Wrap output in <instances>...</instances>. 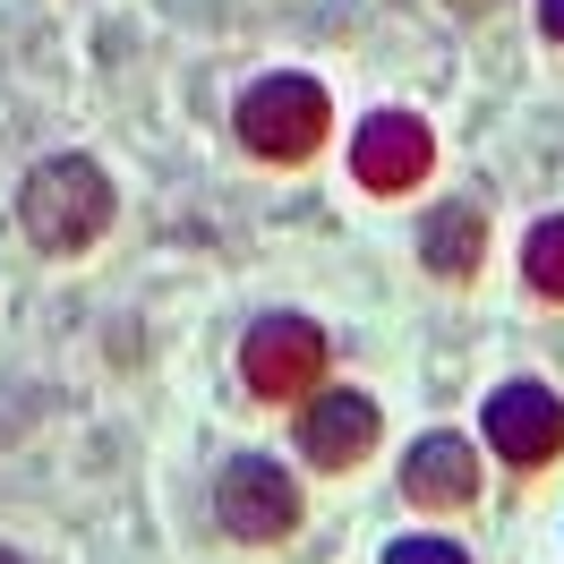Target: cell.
<instances>
[{
  "label": "cell",
  "instance_id": "obj_1",
  "mask_svg": "<svg viewBox=\"0 0 564 564\" xmlns=\"http://www.w3.org/2000/svg\"><path fill=\"white\" fill-rule=\"evenodd\" d=\"M18 214H26V240L52 248V257H77V248L95 240L111 223V180L86 163V154H52L43 172H26V197H18Z\"/></svg>",
  "mask_w": 564,
  "mask_h": 564
},
{
  "label": "cell",
  "instance_id": "obj_2",
  "mask_svg": "<svg viewBox=\"0 0 564 564\" xmlns=\"http://www.w3.org/2000/svg\"><path fill=\"white\" fill-rule=\"evenodd\" d=\"M240 145L265 163H308L325 145V86L317 77H265L240 104Z\"/></svg>",
  "mask_w": 564,
  "mask_h": 564
},
{
  "label": "cell",
  "instance_id": "obj_3",
  "mask_svg": "<svg viewBox=\"0 0 564 564\" xmlns=\"http://www.w3.org/2000/svg\"><path fill=\"white\" fill-rule=\"evenodd\" d=\"M240 368H248V386L265 393V402H291V393H308L325 377V334L308 317H257Z\"/></svg>",
  "mask_w": 564,
  "mask_h": 564
},
{
  "label": "cell",
  "instance_id": "obj_4",
  "mask_svg": "<svg viewBox=\"0 0 564 564\" xmlns=\"http://www.w3.org/2000/svg\"><path fill=\"white\" fill-rule=\"evenodd\" d=\"M214 513H223V530H231V539H282V530L300 522V488L282 479L274 462L240 454L223 479H214Z\"/></svg>",
  "mask_w": 564,
  "mask_h": 564
},
{
  "label": "cell",
  "instance_id": "obj_5",
  "mask_svg": "<svg viewBox=\"0 0 564 564\" xmlns=\"http://www.w3.org/2000/svg\"><path fill=\"white\" fill-rule=\"evenodd\" d=\"M488 445L505 462H522V470H539V462H556V445H564V402L547 386H496L488 393Z\"/></svg>",
  "mask_w": 564,
  "mask_h": 564
},
{
  "label": "cell",
  "instance_id": "obj_6",
  "mask_svg": "<svg viewBox=\"0 0 564 564\" xmlns=\"http://www.w3.org/2000/svg\"><path fill=\"white\" fill-rule=\"evenodd\" d=\"M427 120L420 111H377L368 129H359V145H351V172L377 188V197H402V188H420L427 180Z\"/></svg>",
  "mask_w": 564,
  "mask_h": 564
},
{
  "label": "cell",
  "instance_id": "obj_7",
  "mask_svg": "<svg viewBox=\"0 0 564 564\" xmlns=\"http://www.w3.org/2000/svg\"><path fill=\"white\" fill-rule=\"evenodd\" d=\"M300 445L325 462V470H351L368 445H377V402L368 393H343V386H325L308 411H300Z\"/></svg>",
  "mask_w": 564,
  "mask_h": 564
},
{
  "label": "cell",
  "instance_id": "obj_8",
  "mask_svg": "<svg viewBox=\"0 0 564 564\" xmlns=\"http://www.w3.org/2000/svg\"><path fill=\"white\" fill-rule=\"evenodd\" d=\"M402 488H411V505H436V513H445V505H470V496H479V454L436 427V436H420V445L402 454Z\"/></svg>",
  "mask_w": 564,
  "mask_h": 564
},
{
  "label": "cell",
  "instance_id": "obj_9",
  "mask_svg": "<svg viewBox=\"0 0 564 564\" xmlns=\"http://www.w3.org/2000/svg\"><path fill=\"white\" fill-rule=\"evenodd\" d=\"M479 240H488L479 206H436V214H427V231H420L427 274H470V265H479Z\"/></svg>",
  "mask_w": 564,
  "mask_h": 564
},
{
  "label": "cell",
  "instance_id": "obj_10",
  "mask_svg": "<svg viewBox=\"0 0 564 564\" xmlns=\"http://www.w3.org/2000/svg\"><path fill=\"white\" fill-rule=\"evenodd\" d=\"M522 274H530V291L564 300V214H547V223L530 231V248H522Z\"/></svg>",
  "mask_w": 564,
  "mask_h": 564
},
{
  "label": "cell",
  "instance_id": "obj_11",
  "mask_svg": "<svg viewBox=\"0 0 564 564\" xmlns=\"http://www.w3.org/2000/svg\"><path fill=\"white\" fill-rule=\"evenodd\" d=\"M386 564H470V556H462L454 539H402V547H393Z\"/></svg>",
  "mask_w": 564,
  "mask_h": 564
},
{
  "label": "cell",
  "instance_id": "obj_12",
  "mask_svg": "<svg viewBox=\"0 0 564 564\" xmlns=\"http://www.w3.org/2000/svg\"><path fill=\"white\" fill-rule=\"evenodd\" d=\"M539 26H547V43H564V0H539Z\"/></svg>",
  "mask_w": 564,
  "mask_h": 564
},
{
  "label": "cell",
  "instance_id": "obj_13",
  "mask_svg": "<svg viewBox=\"0 0 564 564\" xmlns=\"http://www.w3.org/2000/svg\"><path fill=\"white\" fill-rule=\"evenodd\" d=\"M462 9H488V0H462Z\"/></svg>",
  "mask_w": 564,
  "mask_h": 564
},
{
  "label": "cell",
  "instance_id": "obj_14",
  "mask_svg": "<svg viewBox=\"0 0 564 564\" xmlns=\"http://www.w3.org/2000/svg\"><path fill=\"white\" fill-rule=\"evenodd\" d=\"M0 564H18V556H0Z\"/></svg>",
  "mask_w": 564,
  "mask_h": 564
}]
</instances>
